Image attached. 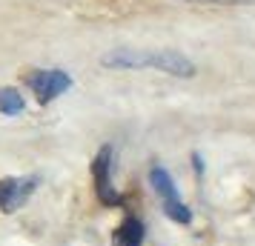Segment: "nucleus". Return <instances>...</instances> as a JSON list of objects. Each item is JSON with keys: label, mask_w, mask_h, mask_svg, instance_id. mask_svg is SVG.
I'll return each instance as SVG.
<instances>
[{"label": "nucleus", "mask_w": 255, "mask_h": 246, "mask_svg": "<svg viewBox=\"0 0 255 246\" xmlns=\"http://www.w3.org/2000/svg\"><path fill=\"white\" fill-rule=\"evenodd\" d=\"M112 244L115 246H140L143 244V223L138 218H127L112 235Z\"/></svg>", "instance_id": "423d86ee"}, {"label": "nucleus", "mask_w": 255, "mask_h": 246, "mask_svg": "<svg viewBox=\"0 0 255 246\" xmlns=\"http://www.w3.org/2000/svg\"><path fill=\"white\" fill-rule=\"evenodd\" d=\"M149 58L152 52L143 49H112L101 55V66L106 69H149Z\"/></svg>", "instance_id": "39448f33"}, {"label": "nucleus", "mask_w": 255, "mask_h": 246, "mask_svg": "<svg viewBox=\"0 0 255 246\" xmlns=\"http://www.w3.org/2000/svg\"><path fill=\"white\" fill-rule=\"evenodd\" d=\"M163 212H166V218H172L175 223L192 221V212L186 209V203H181V200H163Z\"/></svg>", "instance_id": "1a4fd4ad"}, {"label": "nucleus", "mask_w": 255, "mask_h": 246, "mask_svg": "<svg viewBox=\"0 0 255 246\" xmlns=\"http://www.w3.org/2000/svg\"><path fill=\"white\" fill-rule=\"evenodd\" d=\"M149 183L155 186V192H158L163 200H178V189H175V180H172V175H169L163 166H152Z\"/></svg>", "instance_id": "0eeeda50"}, {"label": "nucleus", "mask_w": 255, "mask_h": 246, "mask_svg": "<svg viewBox=\"0 0 255 246\" xmlns=\"http://www.w3.org/2000/svg\"><path fill=\"white\" fill-rule=\"evenodd\" d=\"M23 94L12 89V86H6V89H0V112L3 115H20L23 112Z\"/></svg>", "instance_id": "6e6552de"}, {"label": "nucleus", "mask_w": 255, "mask_h": 246, "mask_svg": "<svg viewBox=\"0 0 255 246\" xmlns=\"http://www.w3.org/2000/svg\"><path fill=\"white\" fill-rule=\"evenodd\" d=\"M109 166H112V149L104 146L98 158H95L92 164V175H95V192H98V200L106 203V206H115L121 203V195L115 192V186L109 183Z\"/></svg>", "instance_id": "20e7f679"}, {"label": "nucleus", "mask_w": 255, "mask_h": 246, "mask_svg": "<svg viewBox=\"0 0 255 246\" xmlns=\"http://www.w3.org/2000/svg\"><path fill=\"white\" fill-rule=\"evenodd\" d=\"M149 69H158V72H166V75H172V78H195V63L181 55V52H175V49H158V52H152L149 58Z\"/></svg>", "instance_id": "7ed1b4c3"}, {"label": "nucleus", "mask_w": 255, "mask_h": 246, "mask_svg": "<svg viewBox=\"0 0 255 246\" xmlns=\"http://www.w3.org/2000/svg\"><path fill=\"white\" fill-rule=\"evenodd\" d=\"M29 86L35 89L37 103H52L58 94H63L72 86V78L63 69H40L29 78Z\"/></svg>", "instance_id": "f257e3e1"}, {"label": "nucleus", "mask_w": 255, "mask_h": 246, "mask_svg": "<svg viewBox=\"0 0 255 246\" xmlns=\"http://www.w3.org/2000/svg\"><path fill=\"white\" fill-rule=\"evenodd\" d=\"M37 183H40L37 175L6 177V180H0V209L3 212H17L26 200H29V195L37 189Z\"/></svg>", "instance_id": "f03ea898"}, {"label": "nucleus", "mask_w": 255, "mask_h": 246, "mask_svg": "<svg viewBox=\"0 0 255 246\" xmlns=\"http://www.w3.org/2000/svg\"><path fill=\"white\" fill-rule=\"evenodd\" d=\"M175 3H192V6H255V0H175Z\"/></svg>", "instance_id": "9d476101"}]
</instances>
